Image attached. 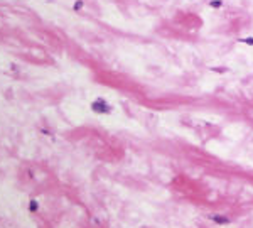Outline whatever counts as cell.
<instances>
[{
    "mask_svg": "<svg viewBox=\"0 0 253 228\" xmlns=\"http://www.w3.org/2000/svg\"><path fill=\"white\" fill-rule=\"evenodd\" d=\"M91 108L96 112V113H108V112L111 110L110 105H108L105 100H96V102H93V105H91Z\"/></svg>",
    "mask_w": 253,
    "mask_h": 228,
    "instance_id": "6da1fadb",
    "label": "cell"
},
{
    "mask_svg": "<svg viewBox=\"0 0 253 228\" xmlns=\"http://www.w3.org/2000/svg\"><path fill=\"white\" fill-rule=\"evenodd\" d=\"M209 7H213V8H221V7H223V0H211V2H209Z\"/></svg>",
    "mask_w": 253,
    "mask_h": 228,
    "instance_id": "7a4b0ae2",
    "label": "cell"
},
{
    "mask_svg": "<svg viewBox=\"0 0 253 228\" xmlns=\"http://www.w3.org/2000/svg\"><path fill=\"white\" fill-rule=\"evenodd\" d=\"M241 42H245V44H250V46H253V37H245V39H241Z\"/></svg>",
    "mask_w": 253,
    "mask_h": 228,
    "instance_id": "3957f363",
    "label": "cell"
},
{
    "mask_svg": "<svg viewBox=\"0 0 253 228\" xmlns=\"http://www.w3.org/2000/svg\"><path fill=\"white\" fill-rule=\"evenodd\" d=\"M83 7V2H76V5H74V10H79V8Z\"/></svg>",
    "mask_w": 253,
    "mask_h": 228,
    "instance_id": "277c9868",
    "label": "cell"
},
{
    "mask_svg": "<svg viewBox=\"0 0 253 228\" xmlns=\"http://www.w3.org/2000/svg\"><path fill=\"white\" fill-rule=\"evenodd\" d=\"M31 210H37V203H34V201H32V203H31Z\"/></svg>",
    "mask_w": 253,
    "mask_h": 228,
    "instance_id": "5b68a950",
    "label": "cell"
}]
</instances>
